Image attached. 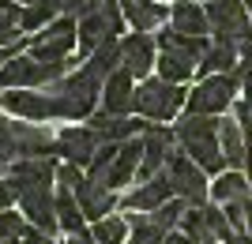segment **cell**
<instances>
[{
  "instance_id": "1",
  "label": "cell",
  "mask_w": 252,
  "mask_h": 244,
  "mask_svg": "<svg viewBox=\"0 0 252 244\" xmlns=\"http://www.w3.org/2000/svg\"><path fill=\"white\" fill-rule=\"evenodd\" d=\"M219 124L222 120H215V117H185L177 128H173L181 150H185L203 173H215V177L226 169L222 143H219Z\"/></svg>"
},
{
  "instance_id": "2",
  "label": "cell",
  "mask_w": 252,
  "mask_h": 244,
  "mask_svg": "<svg viewBox=\"0 0 252 244\" xmlns=\"http://www.w3.org/2000/svg\"><path fill=\"white\" fill-rule=\"evenodd\" d=\"M53 94V102H57V117L61 120H83L94 113V102L98 94H102V79H94V75L87 72H75V75H61L57 83L45 86Z\"/></svg>"
},
{
  "instance_id": "3",
  "label": "cell",
  "mask_w": 252,
  "mask_h": 244,
  "mask_svg": "<svg viewBox=\"0 0 252 244\" xmlns=\"http://www.w3.org/2000/svg\"><path fill=\"white\" fill-rule=\"evenodd\" d=\"M189 102V90L181 83H169V79H143L136 86V113L147 120H173Z\"/></svg>"
},
{
  "instance_id": "4",
  "label": "cell",
  "mask_w": 252,
  "mask_h": 244,
  "mask_svg": "<svg viewBox=\"0 0 252 244\" xmlns=\"http://www.w3.org/2000/svg\"><path fill=\"white\" fill-rule=\"evenodd\" d=\"M237 90H241V79L233 72L207 75V79L196 83V90H189L185 109H189V117H219V113H226L237 102Z\"/></svg>"
},
{
  "instance_id": "5",
  "label": "cell",
  "mask_w": 252,
  "mask_h": 244,
  "mask_svg": "<svg viewBox=\"0 0 252 244\" xmlns=\"http://www.w3.org/2000/svg\"><path fill=\"white\" fill-rule=\"evenodd\" d=\"M166 177H169V184H173V195H177V199H185L189 207H207V199H211L207 173H203L185 150H177V147L169 150Z\"/></svg>"
},
{
  "instance_id": "6",
  "label": "cell",
  "mask_w": 252,
  "mask_h": 244,
  "mask_svg": "<svg viewBox=\"0 0 252 244\" xmlns=\"http://www.w3.org/2000/svg\"><path fill=\"white\" fill-rule=\"evenodd\" d=\"M64 64L68 60H57V64H45V60H34V56H15L0 68V90H31V86H49L64 75Z\"/></svg>"
},
{
  "instance_id": "7",
  "label": "cell",
  "mask_w": 252,
  "mask_h": 244,
  "mask_svg": "<svg viewBox=\"0 0 252 244\" xmlns=\"http://www.w3.org/2000/svg\"><path fill=\"white\" fill-rule=\"evenodd\" d=\"M203 8H207V23H211L215 42L241 45L252 34V19H249L245 0H211V4H203Z\"/></svg>"
},
{
  "instance_id": "8",
  "label": "cell",
  "mask_w": 252,
  "mask_h": 244,
  "mask_svg": "<svg viewBox=\"0 0 252 244\" xmlns=\"http://www.w3.org/2000/svg\"><path fill=\"white\" fill-rule=\"evenodd\" d=\"M75 42H79V23L72 15H61V19H53L45 27V34L31 38V56L45 60V64H57L75 49Z\"/></svg>"
},
{
  "instance_id": "9",
  "label": "cell",
  "mask_w": 252,
  "mask_h": 244,
  "mask_svg": "<svg viewBox=\"0 0 252 244\" xmlns=\"http://www.w3.org/2000/svg\"><path fill=\"white\" fill-rule=\"evenodd\" d=\"M0 109L11 113V117H23V120H49L57 117V102H53L49 90H4L0 94Z\"/></svg>"
},
{
  "instance_id": "10",
  "label": "cell",
  "mask_w": 252,
  "mask_h": 244,
  "mask_svg": "<svg viewBox=\"0 0 252 244\" xmlns=\"http://www.w3.org/2000/svg\"><path fill=\"white\" fill-rule=\"evenodd\" d=\"M98 147H102V139L94 136V128H64L61 136H57L53 154H61V158L72 162V165H91Z\"/></svg>"
},
{
  "instance_id": "11",
  "label": "cell",
  "mask_w": 252,
  "mask_h": 244,
  "mask_svg": "<svg viewBox=\"0 0 252 244\" xmlns=\"http://www.w3.org/2000/svg\"><path fill=\"white\" fill-rule=\"evenodd\" d=\"M158 64V42L151 34H128L125 42H121V68L136 75V79H147V72Z\"/></svg>"
},
{
  "instance_id": "12",
  "label": "cell",
  "mask_w": 252,
  "mask_h": 244,
  "mask_svg": "<svg viewBox=\"0 0 252 244\" xmlns=\"http://www.w3.org/2000/svg\"><path fill=\"white\" fill-rule=\"evenodd\" d=\"M102 106L113 117H125V113L136 109V75L128 72V68H117L102 83Z\"/></svg>"
},
{
  "instance_id": "13",
  "label": "cell",
  "mask_w": 252,
  "mask_h": 244,
  "mask_svg": "<svg viewBox=\"0 0 252 244\" xmlns=\"http://www.w3.org/2000/svg\"><path fill=\"white\" fill-rule=\"evenodd\" d=\"M169 199H173V184H169L166 169H162L158 177H151V181L136 184V191H128L125 199H121V207H125V211L151 214V211H158V207H162V203H169Z\"/></svg>"
},
{
  "instance_id": "14",
  "label": "cell",
  "mask_w": 252,
  "mask_h": 244,
  "mask_svg": "<svg viewBox=\"0 0 252 244\" xmlns=\"http://www.w3.org/2000/svg\"><path fill=\"white\" fill-rule=\"evenodd\" d=\"M139 162H143V136L136 139H125L121 143V150H117V158L113 165H109V173H105V188H125V184L136 181V173H139Z\"/></svg>"
},
{
  "instance_id": "15",
  "label": "cell",
  "mask_w": 252,
  "mask_h": 244,
  "mask_svg": "<svg viewBox=\"0 0 252 244\" xmlns=\"http://www.w3.org/2000/svg\"><path fill=\"white\" fill-rule=\"evenodd\" d=\"M91 124L87 128H94V136L102 139V143H125V139H136L143 136L151 124H143V120H132V117H113V113H91Z\"/></svg>"
},
{
  "instance_id": "16",
  "label": "cell",
  "mask_w": 252,
  "mask_h": 244,
  "mask_svg": "<svg viewBox=\"0 0 252 244\" xmlns=\"http://www.w3.org/2000/svg\"><path fill=\"white\" fill-rule=\"evenodd\" d=\"M169 27L177 34H189V38H207L211 23H207V8L200 0H177L169 8Z\"/></svg>"
},
{
  "instance_id": "17",
  "label": "cell",
  "mask_w": 252,
  "mask_h": 244,
  "mask_svg": "<svg viewBox=\"0 0 252 244\" xmlns=\"http://www.w3.org/2000/svg\"><path fill=\"white\" fill-rule=\"evenodd\" d=\"M121 11H125V19L132 23V30L139 34H151L155 27L166 23V4L162 0H121Z\"/></svg>"
},
{
  "instance_id": "18",
  "label": "cell",
  "mask_w": 252,
  "mask_h": 244,
  "mask_svg": "<svg viewBox=\"0 0 252 244\" xmlns=\"http://www.w3.org/2000/svg\"><path fill=\"white\" fill-rule=\"evenodd\" d=\"M211 199L219 203V207H226V203H245V199H252V181L241 169H222L219 177H215V184H211Z\"/></svg>"
},
{
  "instance_id": "19",
  "label": "cell",
  "mask_w": 252,
  "mask_h": 244,
  "mask_svg": "<svg viewBox=\"0 0 252 244\" xmlns=\"http://www.w3.org/2000/svg\"><path fill=\"white\" fill-rule=\"evenodd\" d=\"M75 199H79V207H83V214L91 218V222H102V218H109V214H113V207H117L113 188L94 184V181H87L83 188L75 191Z\"/></svg>"
},
{
  "instance_id": "20",
  "label": "cell",
  "mask_w": 252,
  "mask_h": 244,
  "mask_svg": "<svg viewBox=\"0 0 252 244\" xmlns=\"http://www.w3.org/2000/svg\"><path fill=\"white\" fill-rule=\"evenodd\" d=\"M158 75L169 79V83H189L192 75L200 72V60L189 53H181V49H158Z\"/></svg>"
},
{
  "instance_id": "21",
  "label": "cell",
  "mask_w": 252,
  "mask_h": 244,
  "mask_svg": "<svg viewBox=\"0 0 252 244\" xmlns=\"http://www.w3.org/2000/svg\"><path fill=\"white\" fill-rule=\"evenodd\" d=\"M237 64H241L237 45H230V42H211L207 56L200 60V75H203V79H207V75H226V72H233Z\"/></svg>"
},
{
  "instance_id": "22",
  "label": "cell",
  "mask_w": 252,
  "mask_h": 244,
  "mask_svg": "<svg viewBox=\"0 0 252 244\" xmlns=\"http://www.w3.org/2000/svg\"><path fill=\"white\" fill-rule=\"evenodd\" d=\"M219 143H222V158L230 169H245V132L237 120H222L219 124Z\"/></svg>"
},
{
  "instance_id": "23",
  "label": "cell",
  "mask_w": 252,
  "mask_h": 244,
  "mask_svg": "<svg viewBox=\"0 0 252 244\" xmlns=\"http://www.w3.org/2000/svg\"><path fill=\"white\" fill-rule=\"evenodd\" d=\"M57 222L68 233H87V214L79 207V199H75V191H68V188L57 191Z\"/></svg>"
},
{
  "instance_id": "24",
  "label": "cell",
  "mask_w": 252,
  "mask_h": 244,
  "mask_svg": "<svg viewBox=\"0 0 252 244\" xmlns=\"http://www.w3.org/2000/svg\"><path fill=\"white\" fill-rule=\"evenodd\" d=\"M117 68H121V42H117V38H109V42H102L94 53H91V60H87V72L105 83V79H109Z\"/></svg>"
},
{
  "instance_id": "25",
  "label": "cell",
  "mask_w": 252,
  "mask_h": 244,
  "mask_svg": "<svg viewBox=\"0 0 252 244\" xmlns=\"http://www.w3.org/2000/svg\"><path fill=\"white\" fill-rule=\"evenodd\" d=\"M113 34H109V27H105L102 19V4H98L94 15H87V19H79V53H94L102 42H109Z\"/></svg>"
},
{
  "instance_id": "26",
  "label": "cell",
  "mask_w": 252,
  "mask_h": 244,
  "mask_svg": "<svg viewBox=\"0 0 252 244\" xmlns=\"http://www.w3.org/2000/svg\"><path fill=\"white\" fill-rule=\"evenodd\" d=\"M128 225H132L128 244H162V241H166V233H169V229H162L151 214H139V211L128 214Z\"/></svg>"
},
{
  "instance_id": "27",
  "label": "cell",
  "mask_w": 252,
  "mask_h": 244,
  "mask_svg": "<svg viewBox=\"0 0 252 244\" xmlns=\"http://www.w3.org/2000/svg\"><path fill=\"white\" fill-rule=\"evenodd\" d=\"M128 233H132L128 218H117V214H109V218H102V222L91 225L94 244H128Z\"/></svg>"
},
{
  "instance_id": "28",
  "label": "cell",
  "mask_w": 252,
  "mask_h": 244,
  "mask_svg": "<svg viewBox=\"0 0 252 244\" xmlns=\"http://www.w3.org/2000/svg\"><path fill=\"white\" fill-rule=\"evenodd\" d=\"M57 0H31L27 8H23V19H19V30H42V27H49L53 15H57Z\"/></svg>"
},
{
  "instance_id": "29",
  "label": "cell",
  "mask_w": 252,
  "mask_h": 244,
  "mask_svg": "<svg viewBox=\"0 0 252 244\" xmlns=\"http://www.w3.org/2000/svg\"><path fill=\"white\" fill-rule=\"evenodd\" d=\"M181 233L192 237V244H203V241H215L207 229V214H203V207H189V211L181 214Z\"/></svg>"
},
{
  "instance_id": "30",
  "label": "cell",
  "mask_w": 252,
  "mask_h": 244,
  "mask_svg": "<svg viewBox=\"0 0 252 244\" xmlns=\"http://www.w3.org/2000/svg\"><path fill=\"white\" fill-rule=\"evenodd\" d=\"M19 19H23L19 4H15V0H0V49H4L8 42H19V34H15Z\"/></svg>"
},
{
  "instance_id": "31",
  "label": "cell",
  "mask_w": 252,
  "mask_h": 244,
  "mask_svg": "<svg viewBox=\"0 0 252 244\" xmlns=\"http://www.w3.org/2000/svg\"><path fill=\"white\" fill-rule=\"evenodd\" d=\"M57 181H61V188H68V191H79L87 184V173L79 169V165H57Z\"/></svg>"
},
{
  "instance_id": "32",
  "label": "cell",
  "mask_w": 252,
  "mask_h": 244,
  "mask_svg": "<svg viewBox=\"0 0 252 244\" xmlns=\"http://www.w3.org/2000/svg\"><path fill=\"white\" fill-rule=\"evenodd\" d=\"M98 4H102V0H57V8H61L64 15H72V19H87V15H94Z\"/></svg>"
},
{
  "instance_id": "33",
  "label": "cell",
  "mask_w": 252,
  "mask_h": 244,
  "mask_svg": "<svg viewBox=\"0 0 252 244\" xmlns=\"http://www.w3.org/2000/svg\"><path fill=\"white\" fill-rule=\"evenodd\" d=\"M23 214H15V211H4L0 214V241H19L23 237Z\"/></svg>"
},
{
  "instance_id": "34",
  "label": "cell",
  "mask_w": 252,
  "mask_h": 244,
  "mask_svg": "<svg viewBox=\"0 0 252 244\" xmlns=\"http://www.w3.org/2000/svg\"><path fill=\"white\" fill-rule=\"evenodd\" d=\"M15 195H19V188H15V181H0V214L11 211V203H15Z\"/></svg>"
},
{
  "instance_id": "35",
  "label": "cell",
  "mask_w": 252,
  "mask_h": 244,
  "mask_svg": "<svg viewBox=\"0 0 252 244\" xmlns=\"http://www.w3.org/2000/svg\"><path fill=\"white\" fill-rule=\"evenodd\" d=\"M19 244H57V241H53L49 233H42V229H23Z\"/></svg>"
},
{
  "instance_id": "36",
  "label": "cell",
  "mask_w": 252,
  "mask_h": 244,
  "mask_svg": "<svg viewBox=\"0 0 252 244\" xmlns=\"http://www.w3.org/2000/svg\"><path fill=\"white\" fill-rule=\"evenodd\" d=\"M162 244H192V237H185L177 229V233H166V241H162Z\"/></svg>"
},
{
  "instance_id": "37",
  "label": "cell",
  "mask_w": 252,
  "mask_h": 244,
  "mask_svg": "<svg viewBox=\"0 0 252 244\" xmlns=\"http://www.w3.org/2000/svg\"><path fill=\"white\" fill-rule=\"evenodd\" d=\"M245 8H249V15H252V0H245Z\"/></svg>"
},
{
  "instance_id": "38",
  "label": "cell",
  "mask_w": 252,
  "mask_h": 244,
  "mask_svg": "<svg viewBox=\"0 0 252 244\" xmlns=\"http://www.w3.org/2000/svg\"><path fill=\"white\" fill-rule=\"evenodd\" d=\"M0 244H19V241H0Z\"/></svg>"
},
{
  "instance_id": "39",
  "label": "cell",
  "mask_w": 252,
  "mask_h": 244,
  "mask_svg": "<svg viewBox=\"0 0 252 244\" xmlns=\"http://www.w3.org/2000/svg\"><path fill=\"white\" fill-rule=\"evenodd\" d=\"M203 244H222V241H203Z\"/></svg>"
},
{
  "instance_id": "40",
  "label": "cell",
  "mask_w": 252,
  "mask_h": 244,
  "mask_svg": "<svg viewBox=\"0 0 252 244\" xmlns=\"http://www.w3.org/2000/svg\"><path fill=\"white\" fill-rule=\"evenodd\" d=\"M15 4H31V0H15Z\"/></svg>"
},
{
  "instance_id": "41",
  "label": "cell",
  "mask_w": 252,
  "mask_h": 244,
  "mask_svg": "<svg viewBox=\"0 0 252 244\" xmlns=\"http://www.w3.org/2000/svg\"><path fill=\"white\" fill-rule=\"evenodd\" d=\"M203 4H211V0H203Z\"/></svg>"
}]
</instances>
